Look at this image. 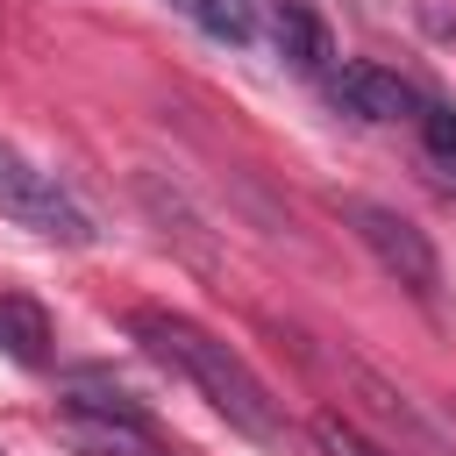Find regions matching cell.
I'll list each match as a JSON object with an SVG mask.
<instances>
[{
    "label": "cell",
    "mask_w": 456,
    "mask_h": 456,
    "mask_svg": "<svg viewBox=\"0 0 456 456\" xmlns=\"http://www.w3.org/2000/svg\"><path fill=\"white\" fill-rule=\"evenodd\" d=\"M314 449H321V456H399V449L370 442L356 420H342V413H314Z\"/></svg>",
    "instance_id": "10"
},
{
    "label": "cell",
    "mask_w": 456,
    "mask_h": 456,
    "mask_svg": "<svg viewBox=\"0 0 456 456\" xmlns=\"http://www.w3.org/2000/svg\"><path fill=\"white\" fill-rule=\"evenodd\" d=\"M271 7V43H278V57L292 64V71H306V78H328V28H321V14L306 7V0H264Z\"/></svg>",
    "instance_id": "6"
},
{
    "label": "cell",
    "mask_w": 456,
    "mask_h": 456,
    "mask_svg": "<svg viewBox=\"0 0 456 456\" xmlns=\"http://www.w3.org/2000/svg\"><path fill=\"white\" fill-rule=\"evenodd\" d=\"M192 28H207L214 43H249L256 36V7L249 0H171Z\"/></svg>",
    "instance_id": "8"
},
{
    "label": "cell",
    "mask_w": 456,
    "mask_h": 456,
    "mask_svg": "<svg viewBox=\"0 0 456 456\" xmlns=\"http://www.w3.org/2000/svg\"><path fill=\"white\" fill-rule=\"evenodd\" d=\"M128 335L157 356V363H171L228 428H242L249 442H264V449H285V413H278V399H271V385L221 342V335H207L200 321H185V314H164V306H142V314H128Z\"/></svg>",
    "instance_id": "1"
},
{
    "label": "cell",
    "mask_w": 456,
    "mask_h": 456,
    "mask_svg": "<svg viewBox=\"0 0 456 456\" xmlns=\"http://www.w3.org/2000/svg\"><path fill=\"white\" fill-rule=\"evenodd\" d=\"M0 214L21 221V228H36V235H50V242H71V249L93 242V214L57 185V171H36L7 142H0Z\"/></svg>",
    "instance_id": "3"
},
{
    "label": "cell",
    "mask_w": 456,
    "mask_h": 456,
    "mask_svg": "<svg viewBox=\"0 0 456 456\" xmlns=\"http://www.w3.org/2000/svg\"><path fill=\"white\" fill-rule=\"evenodd\" d=\"M342 221L356 228V242L378 256V271L392 278V285H406L413 299H435L442 292V256H435V242L399 214V207H378V200H342Z\"/></svg>",
    "instance_id": "2"
},
{
    "label": "cell",
    "mask_w": 456,
    "mask_h": 456,
    "mask_svg": "<svg viewBox=\"0 0 456 456\" xmlns=\"http://www.w3.org/2000/svg\"><path fill=\"white\" fill-rule=\"evenodd\" d=\"M57 435H64L78 456H171L142 413H107V406H78V399H64Z\"/></svg>",
    "instance_id": "5"
},
{
    "label": "cell",
    "mask_w": 456,
    "mask_h": 456,
    "mask_svg": "<svg viewBox=\"0 0 456 456\" xmlns=\"http://www.w3.org/2000/svg\"><path fill=\"white\" fill-rule=\"evenodd\" d=\"M328 100H335L342 114H356V121H413V114H420V93H413L399 71L363 64V57L328 64Z\"/></svg>",
    "instance_id": "4"
},
{
    "label": "cell",
    "mask_w": 456,
    "mask_h": 456,
    "mask_svg": "<svg viewBox=\"0 0 456 456\" xmlns=\"http://www.w3.org/2000/svg\"><path fill=\"white\" fill-rule=\"evenodd\" d=\"M0 356L21 363V370L50 363V314H43V299H28V292H0Z\"/></svg>",
    "instance_id": "7"
},
{
    "label": "cell",
    "mask_w": 456,
    "mask_h": 456,
    "mask_svg": "<svg viewBox=\"0 0 456 456\" xmlns=\"http://www.w3.org/2000/svg\"><path fill=\"white\" fill-rule=\"evenodd\" d=\"M413 128H420V150H428V157L442 164V178L456 185V107L420 93V114H413Z\"/></svg>",
    "instance_id": "9"
}]
</instances>
